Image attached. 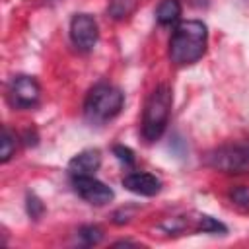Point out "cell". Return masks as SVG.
<instances>
[{"label": "cell", "mask_w": 249, "mask_h": 249, "mask_svg": "<svg viewBox=\"0 0 249 249\" xmlns=\"http://www.w3.org/2000/svg\"><path fill=\"white\" fill-rule=\"evenodd\" d=\"M208 43V29L198 19H187L177 23L169 39V60L175 66L195 64L204 53Z\"/></svg>", "instance_id": "cell-1"}, {"label": "cell", "mask_w": 249, "mask_h": 249, "mask_svg": "<svg viewBox=\"0 0 249 249\" xmlns=\"http://www.w3.org/2000/svg\"><path fill=\"white\" fill-rule=\"evenodd\" d=\"M171 105H173L171 88L165 84L156 86L148 95L142 113V136L146 142H156L161 138L169 123Z\"/></svg>", "instance_id": "cell-2"}, {"label": "cell", "mask_w": 249, "mask_h": 249, "mask_svg": "<svg viewBox=\"0 0 249 249\" xmlns=\"http://www.w3.org/2000/svg\"><path fill=\"white\" fill-rule=\"evenodd\" d=\"M124 105V93L111 84H95L84 101V117L91 124H105L113 121Z\"/></svg>", "instance_id": "cell-3"}, {"label": "cell", "mask_w": 249, "mask_h": 249, "mask_svg": "<svg viewBox=\"0 0 249 249\" xmlns=\"http://www.w3.org/2000/svg\"><path fill=\"white\" fill-rule=\"evenodd\" d=\"M204 163L224 173H249V144H226L206 154Z\"/></svg>", "instance_id": "cell-4"}, {"label": "cell", "mask_w": 249, "mask_h": 249, "mask_svg": "<svg viewBox=\"0 0 249 249\" xmlns=\"http://www.w3.org/2000/svg\"><path fill=\"white\" fill-rule=\"evenodd\" d=\"M41 86L33 76H14L8 82V101L16 109H31L39 103Z\"/></svg>", "instance_id": "cell-5"}, {"label": "cell", "mask_w": 249, "mask_h": 249, "mask_svg": "<svg viewBox=\"0 0 249 249\" xmlns=\"http://www.w3.org/2000/svg\"><path fill=\"white\" fill-rule=\"evenodd\" d=\"M70 179H72V189L76 191V195L89 204L103 206L111 202L115 196L113 189L105 185L103 181H99L95 175H72Z\"/></svg>", "instance_id": "cell-6"}, {"label": "cell", "mask_w": 249, "mask_h": 249, "mask_svg": "<svg viewBox=\"0 0 249 249\" xmlns=\"http://www.w3.org/2000/svg\"><path fill=\"white\" fill-rule=\"evenodd\" d=\"M70 39L78 51H82V53L93 51V47L97 45V39H99V27H97V21L93 19V16L76 14L70 19Z\"/></svg>", "instance_id": "cell-7"}, {"label": "cell", "mask_w": 249, "mask_h": 249, "mask_svg": "<svg viewBox=\"0 0 249 249\" xmlns=\"http://www.w3.org/2000/svg\"><path fill=\"white\" fill-rule=\"evenodd\" d=\"M123 187L140 196H156L161 191V181L146 171H130L123 177Z\"/></svg>", "instance_id": "cell-8"}, {"label": "cell", "mask_w": 249, "mask_h": 249, "mask_svg": "<svg viewBox=\"0 0 249 249\" xmlns=\"http://www.w3.org/2000/svg\"><path fill=\"white\" fill-rule=\"evenodd\" d=\"M101 165V152L95 148L82 150L68 161V173L72 175H93Z\"/></svg>", "instance_id": "cell-9"}, {"label": "cell", "mask_w": 249, "mask_h": 249, "mask_svg": "<svg viewBox=\"0 0 249 249\" xmlns=\"http://www.w3.org/2000/svg\"><path fill=\"white\" fill-rule=\"evenodd\" d=\"M181 16L179 0H161L156 8V19L160 25H173Z\"/></svg>", "instance_id": "cell-10"}, {"label": "cell", "mask_w": 249, "mask_h": 249, "mask_svg": "<svg viewBox=\"0 0 249 249\" xmlns=\"http://www.w3.org/2000/svg\"><path fill=\"white\" fill-rule=\"evenodd\" d=\"M16 144H18L16 134L8 126H4L2 128V140H0V161L2 163L12 160V156L16 154Z\"/></svg>", "instance_id": "cell-11"}, {"label": "cell", "mask_w": 249, "mask_h": 249, "mask_svg": "<svg viewBox=\"0 0 249 249\" xmlns=\"http://www.w3.org/2000/svg\"><path fill=\"white\" fill-rule=\"evenodd\" d=\"M196 231H202V233H226L228 228H226L222 222L214 220L212 216L200 214V216L196 218Z\"/></svg>", "instance_id": "cell-12"}, {"label": "cell", "mask_w": 249, "mask_h": 249, "mask_svg": "<svg viewBox=\"0 0 249 249\" xmlns=\"http://www.w3.org/2000/svg\"><path fill=\"white\" fill-rule=\"evenodd\" d=\"M78 239L82 245H97L101 239H103V230L99 226H82L78 230Z\"/></svg>", "instance_id": "cell-13"}, {"label": "cell", "mask_w": 249, "mask_h": 249, "mask_svg": "<svg viewBox=\"0 0 249 249\" xmlns=\"http://www.w3.org/2000/svg\"><path fill=\"white\" fill-rule=\"evenodd\" d=\"M134 8V0H111L109 4V14L115 18V19H121V18H126Z\"/></svg>", "instance_id": "cell-14"}, {"label": "cell", "mask_w": 249, "mask_h": 249, "mask_svg": "<svg viewBox=\"0 0 249 249\" xmlns=\"http://www.w3.org/2000/svg\"><path fill=\"white\" fill-rule=\"evenodd\" d=\"M231 200H233L239 208L249 210V189H245V187L233 189V191H231Z\"/></svg>", "instance_id": "cell-15"}, {"label": "cell", "mask_w": 249, "mask_h": 249, "mask_svg": "<svg viewBox=\"0 0 249 249\" xmlns=\"http://www.w3.org/2000/svg\"><path fill=\"white\" fill-rule=\"evenodd\" d=\"M113 154H115L117 160L123 161L124 165H132V163H134V154H132V150L126 148V146H115V148H113Z\"/></svg>", "instance_id": "cell-16"}, {"label": "cell", "mask_w": 249, "mask_h": 249, "mask_svg": "<svg viewBox=\"0 0 249 249\" xmlns=\"http://www.w3.org/2000/svg\"><path fill=\"white\" fill-rule=\"evenodd\" d=\"M27 212H29L31 218H39L41 212H43V204H41V200L35 198V196H29V198H27Z\"/></svg>", "instance_id": "cell-17"}]
</instances>
